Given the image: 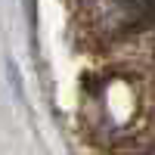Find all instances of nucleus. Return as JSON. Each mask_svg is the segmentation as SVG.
I'll return each instance as SVG.
<instances>
[{"instance_id":"1","label":"nucleus","mask_w":155,"mask_h":155,"mask_svg":"<svg viewBox=\"0 0 155 155\" xmlns=\"http://www.w3.org/2000/svg\"><path fill=\"white\" fill-rule=\"evenodd\" d=\"M121 28H143L155 22V0H112Z\"/></svg>"}]
</instances>
